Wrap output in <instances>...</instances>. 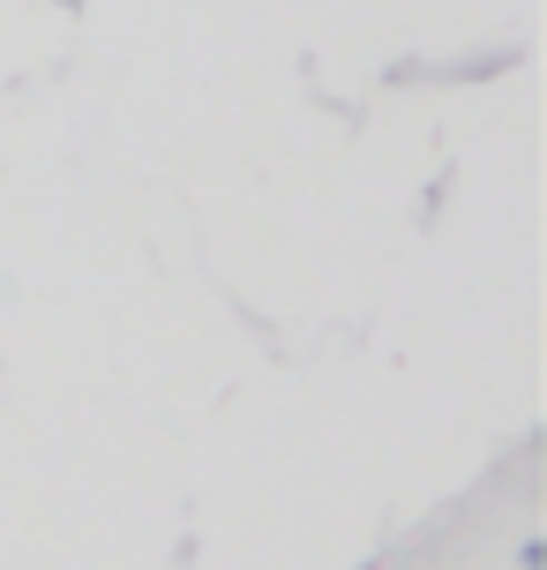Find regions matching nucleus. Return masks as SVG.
<instances>
[{"label":"nucleus","instance_id":"f257e3e1","mask_svg":"<svg viewBox=\"0 0 547 570\" xmlns=\"http://www.w3.org/2000/svg\"><path fill=\"white\" fill-rule=\"evenodd\" d=\"M518 570H547V541H525L518 548Z\"/></svg>","mask_w":547,"mask_h":570}]
</instances>
